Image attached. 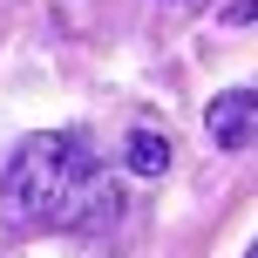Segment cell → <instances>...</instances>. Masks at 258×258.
Returning a JSON list of instances; mask_svg holds the SVG:
<instances>
[{
	"label": "cell",
	"mask_w": 258,
	"mask_h": 258,
	"mask_svg": "<svg viewBox=\"0 0 258 258\" xmlns=\"http://www.w3.org/2000/svg\"><path fill=\"white\" fill-rule=\"evenodd\" d=\"M122 211V190L89 136L75 129H41L14 143L0 170V218L14 231H102Z\"/></svg>",
	"instance_id": "1"
},
{
	"label": "cell",
	"mask_w": 258,
	"mask_h": 258,
	"mask_svg": "<svg viewBox=\"0 0 258 258\" xmlns=\"http://www.w3.org/2000/svg\"><path fill=\"white\" fill-rule=\"evenodd\" d=\"M204 136L218 143V150H245L258 136V95L251 89H224L218 102L204 109Z\"/></svg>",
	"instance_id": "2"
},
{
	"label": "cell",
	"mask_w": 258,
	"mask_h": 258,
	"mask_svg": "<svg viewBox=\"0 0 258 258\" xmlns=\"http://www.w3.org/2000/svg\"><path fill=\"white\" fill-rule=\"evenodd\" d=\"M122 163L136 170V177H163V170H170V136L150 129V122H136L129 143H122Z\"/></svg>",
	"instance_id": "3"
}]
</instances>
